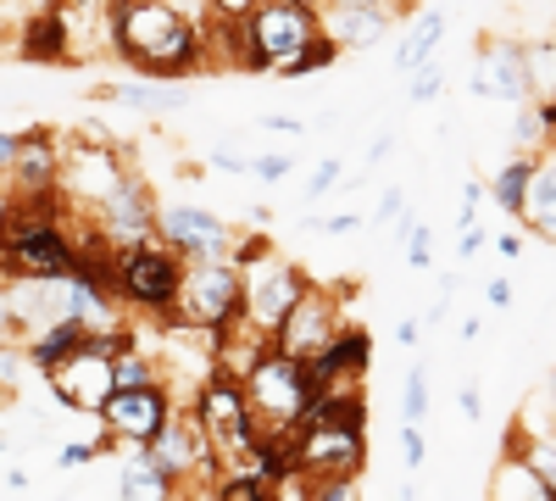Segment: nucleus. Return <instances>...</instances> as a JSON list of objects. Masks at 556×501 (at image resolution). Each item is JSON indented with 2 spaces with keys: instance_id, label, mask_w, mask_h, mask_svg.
<instances>
[{
  "instance_id": "nucleus-1",
  "label": "nucleus",
  "mask_w": 556,
  "mask_h": 501,
  "mask_svg": "<svg viewBox=\"0 0 556 501\" xmlns=\"http://www.w3.org/2000/svg\"><path fill=\"white\" fill-rule=\"evenodd\" d=\"M106 17H112L123 57L139 73L173 78V73H190L201 62V34L173 0H117V12H106Z\"/></svg>"
},
{
  "instance_id": "nucleus-2",
  "label": "nucleus",
  "mask_w": 556,
  "mask_h": 501,
  "mask_svg": "<svg viewBox=\"0 0 556 501\" xmlns=\"http://www.w3.org/2000/svg\"><path fill=\"white\" fill-rule=\"evenodd\" d=\"M240 39H245V67H262V73H290V62L306 51V45L323 34L317 28V12L306 0H256V7L240 17Z\"/></svg>"
},
{
  "instance_id": "nucleus-3",
  "label": "nucleus",
  "mask_w": 556,
  "mask_h": 501,
  "mask_svg": "<svg viewBox=\"0 0 556 501\" xmlns=\"http://www.w3.org/2000/svg\"><path fill=\"white\" fill-rule=\"evenodd\" d=\"M240 390H245V401H251L256 424H267V435L295 429V424L306 418V406H312V374H306V362L285 356L278 346H267V351L251 362L245 379H240Z\"/></svg>"
},
{
  "instance_id": "nucleus-4",
  "label": "nucleus",
  "mask_w": 556,
  "mask_h": 501,
  "mask_svg": "<svg viewBox=\"0 0 556 501\" xmlns=\"http://www.w3.org/2000/svg\"><path fill=\"white\" fill-rule=\"evenodd\" d=\"M190 413H195V424L206 429V446H212V458H217L223 474L251 463V451H256V413H251L240 379H228V374L206 379Z\"/></svg>"
},
{
  "instance_id": "nucleus-5",
  "label": "nucleus",
  "mask_w": 556,
  "mask_h": 501,
  "mask_svg": "<svg viewBox=\"0 0 556 501\" xmlns=\"http://www.w3.org/2000/svg\"><path fill=\"white\" fill-rule=\"evenodd\" d=\"M295 468L312 485H329L334 496H351V479L362 468V424H334V418H301L295 424Z\"/></svg>"
},
{
  "instance_id": "nucleus-6",
  "label": "nucleus",
  "mask_w": 556,
  "mask_h": 501,
  "mask_svg": "<svg viewBox=\"0 0 556 501\" xmlns=\"http://www.w3.org/2000/svg\"><path fill=\"white\" fill-rule=\"evenodd\" d=\"M117 346H123V335H84L78 351H67L62 362L45 368V379H51V390L67 413H101V401L117 390V379H112Z\"/></svg>"
},
{
  "instance_id": "nucleus-7",
  "label": "nucleus",
  "mask_w": 556,
  "mask_h": 501,
  "mask_svg": "<svg viewBox=\"0 0 556 501\" xmlns=\"http://www.w3.org/2000/svg\"><path fill=\"white\" fill-rule=\"evenodd\" d=\"M178 317L190 329H223L228 317L240 312V262H223V256H195V267H184L178 296H173Z\"/></svg>"
},
{
  "instance_id": "nucleus-8",
  "label": "nucleus",
  "mask_w": 556,
  "mask_h": 501,
  "mask_svg": "<svg viewBox=\"0 0 556 501\" xmlns=\"http://www.w3.org/2000/svg\"><path fill=\"white\" fill-rule=\"evenodd\" d=\"M112 273H117V290L134 306H173L178 279H184V262H178L173 246H156V235H151V240H139V246H123L117 262H112Z\"/></svg>"
},
{
  "instance_id": "nucleus-9",
  "label": "nucleus",
  "mask_w": 556,
  "mask_h": 501,
  "mask_svg": "<svg viewBox=\"0 0 556 501\" xmlns=\"http://www.w3.org/2000/svg\"><path fill=\"white\" fill-rule=\"evenodd\" d=\"M96 217H101V246H139L156 235V206H151V190L139 178H117V185L96 201Z\"/></svg>"
},
{
  "instance_id": "nucleus-10",
  "label": "nucleus",
  "mask_w": 556,
  "mask_h": 501,
  "mask_svg": "<svg viewBox=\"0 0 556 501\" xmlns=\"http://www.w3.org/2000/svg\"><path fill=\"white\" fill-rule=\"evenodd\" d=\"M96 418L106 424V435H117V440H128V446H146V440L173 418V401H167L162 385H128V390H112V396L101 401Z\"/></svg>"
},
{
  "instance_id": "nucleus-11",
  "label": "nucleus",
  "mask_w": 556,
  "mask_h": 501,
  "mask_svg": "<svg viewBox=\"0 0 556 501\" xmlns=\"http://www.w3.org/2000/svg\"><path fill=\"white\" fill-rule=\"evenodd\" d=\"M146 458L167 474V485H184L212 468V446H206V429L195 424V413H178L146 440Z\"/></svg>"
},
{
  "instance_id": "nucleus-12",
  "label": "nucleus",
  "mask_w": 556,
  "mask_h": 501,
  "mask_svg": "<svg viewBox=\"0 0 556 501\" xmlns=\"http://www.w3.org/2000/svg\"><path fill=\"white\" fill-rule=\"evenodd\" d=\"M0 290H7L12 329H23V335H39L56 317H67V273H12Z\"/></svg>"
},
{
  "instance_id": "nucleus-13",
  "label": "nucleus",
  "mask_w": 556,
  "mask_h": 501,
  "mask_svg": "<svg viewBox=\"0 0 556 501\" xmlns=\"http://www.w3.org/2000/svg\"><path fill=\"white\" fill-rule=\"evenodd\" d=\"M334 329H340V306L323 296V290H301V301L285 312V324L273 329V346L285 351V356H295V362H312L323 346L334 340Z\"/></svg>"
},
{
  "instance_id": "nucleus-14",
  "label": "nucleus",
  "mask_w": 556,
  "mask_h": 501,
  "mask_svg": "<svg viewBox=\"0 0 556 501\" xmlns=\"http://www.w3.org/2000/svg\"><path fill=\"white\" fill-rule=\"evenodd\" d=\"M473 96L501 101V107H523L529 101V62H523V45L513 39H490L479 62H473Z\"/></svg>"
},
{
  "instance_id": "nucleus-15",
  "label": "nucleus",
  "mask_w": 556,
  "mask_h": 501,
  "mask_svg": "<svg viewBox=\"0 0 556 501\" xmlns=\"http://www.w3.org/2000/svg\"><path fill=\"white\" fill-rule=\"evenodd\" d=\"M162 240L173 251H190V256H228L223 217H212L201 206H167L162 212Z\"/></svg>"
},
{
  "instance_id": "nucleus-16",
  "label": "nucleus",
  "mask_w": 556,
  "mask_h": 501,
  "mask_svg": "<svg viewBox=\"0 0 556 501\" xmlns=\"http://www.w3.org/2000/svg\"><path fill=\"white\" fill-rule=\"evenodd\" d=\"M56 162H62V151L51 146V134H23L17 162H12V173H17V190L12 196L45 201V196H51V185H56Z\"/></svg>"
},
{
  "instance_id": "nucleus-17",
  "label": "nucleus",
  "mask_w": 556,
  "mask_h": 501,
  "mask_svg": "<svg viewBox=\"0 0 556 501\" xmlns=\"http://www.w3.org/2000/svg\"><path fill=\"white\" fill-rule=\"evenodd\" d=\"M390 23H395V12H390V7H334L317 28L329 34V39L340 45V51H362V45L384 39V34H390Z\"/></svg>"
},
{
  "instance_id": "nucleus-18",
  "label": "nucleus",
  "mask_w": 556,
  "mask_h": 501,
  "mask_svg": "<svg viewBox=\"0 0 556 501\" xmlns=\"http://www.w3.org/2000/svg\"><path fill=\"white\" fill-rule=\"evenodd\" d=\"M534 235L556 240V162H534L529 173V196H523V212H518Z\"/></svg>"
},
{
  "instance_id": "nucleus-19",
  "label": "nucleus",
  "mask_w": 556,
  "mask_h": 501,
  "mask_svg": "<svg viewBox=\"0 0 556 501\" xmlns=\"http://www.w3.org/2000/svg\"><path fill=\"white\" fill-rule=\"evenodd\" d=\"M17 45H23L28 62H62V57H67V12H39V17H28L23 34H17Z\"/></svg>"
},
{
  "instance_id": "nucleus-20",
  "label": "nucleus",
  "mask_w": 556,
  "mask_h": 501,
  "mask_svg": "<svg viewBox=\"0 0 556 501\" xmlns=\"http://www.w3.org/2000/svg\"><path fill=\"white\" fill-rule=\"evenodd\" d=\"M440 34H445V17H440V12L412 17V28H406V39H401V51H395V67H401V73H412V67L434 62V51H440Z\"/></svg>"
},
{
  "instance_id": "nucleus-21",
  "label": "nucleus",
  "mask_w": 556,
  "mask_h": 501,
  "mask_svg": "<svg viewBox=\"0 0 556 501\" xmlns=\"http://www.w3.org/2000/svg\"><path fill=\"white\" fill-rule=\"evenodd\" d=\"M84 346V329L73 324V317H56L51 329H39L34 340H28V362L34 368H51V362H62L67 351H78Z\"/></svg>"
},
{
  "instance_id": "nucleus-22",
  "label": "nucleus",
  "mask_w": 556,
  "mask_h": 501,
  "mask_svg": "<svg viewBox=\"0 0 556 501\" xmlns=\"http://www.w3.org/2000/svg\"><path fill=\"white\" fill-rule=\"evenodd\" d=\"M173 485H167V474L146 458V446L128 458V468H123V496H134V501H156V496H167Z\"/></svg>"
},
{
  "instance_id": "nucleus-23",
  "label": "nucleus",
  "mask_w": 556,
  "mask_h": 501,
  "mask_svg": "<svg viewBox=\"0 0 556 501\" xmlns=\"http://www.w3.org/2000/svg\"><path fill=\"white\" fill-rule=\"evenodd\" d=\"M513 490H523V496H534V501H545V496H551L545 474L523 458V451H518L513 463H501V474H495V496H513Z\"/></svg>"
},
{
  "instance_id": "nucleus-24",
  "label": "nucleus",
  "mask_w": 556,
  "mask_h": 501,
  "mask_svg": "<svg viewBox=\"0 0 556 501\" xmlns=\"http://www.w3.org/2000/svg\"><path fill=\"white\" fill-rule=\"evenodd\" d=\"M529 173H534V162L529 156H513L501 173H495V185H490V196L506 206V212H523V196H529Z\"/></svg>"
},
{
  "instance_id": "nucleus-25",
  "label": "nucleus",
  "mask_w": 556,
  "mask_h": 501,
  "mask_svg": "<svg viewBox=\"0 0 556 501\" xmlns=\"http://www.w3.org/2000/svg\"><path fill=\"white\" fill-rule=\"evenodd\" d=\"M112 379H117V390H128V385H156V356L117 346V351H112Z\"/></svg>"
},
{
  "instance_id": "nucleus-26",
  "label": "nucleus",
  "mask_w": 556,
  "mask_h": 501,
  "mask_svg": "<svg viewBox=\"0 0 556 501\" xmlns=\"http://www.w3.org/2000/svg\"><path fill=\"white\" fill-rule=\"evenodd\" d=\"M523 62H529V96H556V39L523 51Z\"/></svg>"
},
{
  "instance_id": "nucleus-27",
  "label": "nucleus",
  "mask_w": 556,
  "mask_h": 501,
  "mask_svg": "<svg viewBox=\"0 0 556 501\" xmlns=\"http://www.w3.org/2000/svg\"><path fill=\"white\" fill-rule=\"evenodd\" d=\"M112 101H123V107H146V112H173V107H184L178 96H156L151 84H117V89H112Z\"/></svg>"
},
{
  "instance_id": "nucleus-28",
  "label": "nucleus",
  "mask_w": 556,
  "mask_h": 501,
  "mask_svg": "<svg viewBox=\"0 0 556 501\" xmlns=\"http://www.w3.org/2000/svg\"><path fill=\"white\" fill-rule=\"evenodd\" d=\"M429 413V379H424V368H412L406 374V406H401V424H417Z\"/></svg>"
},
{
  "instance_id": "nucleus-29",
  "label": "nucleus",
  "mask_w": 556,
  "mask_h": 501,
  "mask_svg": "<svg viewBox=\"0 0 556 501\" xmlns=\"http://www.w3.org/2000/svg\"><path fill=\"white\" fill-rule=\"evenodd\" d=\"M440 89H445V73H440L434 62H424V67H412V89H406V96H412L417 107H424V101H434Z\"/></svg>"
},
{
  "instance_id": "nucleus-30",
  "label": "nucleus",
  "mask_w": 556,
  "mask_h": 501,
  "mask_svg": "<svg viewBox=\"0 0 556 501\" xmlns=\"http://www.w3.org/2000/svg\"><path fill=\"white\" fill-rule=\"evenodd\" d=\"M401 235H406V262L412 267H429V229H424V223L401 217Z\"/></svg>"
},
{
  "instance_id": "nucleus-31",
  "label": "nucleus",
  "mask_w": 556,
  "mask_h": 501,
  "mask_svg": "<svg viewBox=\"0 0 556 501\" xmlns=\"http://www.w3.org/2000/svg\"><path fill=\"white\" fill-rule=\"evenodd\" d=\"M340 178H345V167L329 156V162H317V173H312V185H306V201H323V196H329L334 185H340Z\"/></svg>"
},
{
  "instance_id": "nucleus-32",
  "label": "nucleus",
  "mask_w": 556,
  "mask_h": 501,
  "mask_svg": "<svg viewBox=\"0 0 556 501\" xmlns=\"http://www.w3.org/2000/svg\"><path fill=\"white\" fill-rule=\"evenodd\" d=\"M545 128H551V112H545V107H529V112L518 117V140H523V146H540Z\"/></svg>"
},
{
  "instance_id": "nucleus-33",
  "label": "nucleus",
  "mask_w": 556,
  "mask_h": 501,
  "mask_svg": "<svg viewBox=\"0 0 556 501\" xmlns=\"http://www.w3.org/2000/svg\"><path fill=\"white\" fill-rule=\"evenodd\" d=\"M424 435H417V424H401V458H406V468L417 474V468H424Z\"/></svg>"
},
{
  "instance_id": "nucleus-34",
  "label": "nucleus",
  "mask_w": 556,
  "mask_h": 501,
  "mask_svg": "<svg viewBox=\"0 0 556 501\" xmlns=\"http://www.w3.org/2000/svg\"><path fill=\"white\" fill-rule=\"evenodd\" d=\"M89 458H96V446H89V440H67V446L56 451V468H84Z\"/></svg>"
},
{
  "instance_id": "nucleus-35",
  "label": "nucleus",
  "mask_w": 556,
  "mask_h": 501,
  "mask_svg": "<svg viewBox=\"0 0 556 501\" xmlns=\"http://www.w3.org/2000/svg\"><path fill=\"white\" fill-rule=\"evenodd\" d=\"M456 406H462V418H468V424H479V413H484V396H479V385H462Z\"/></svg>"
},
{
  "instance_id": "nucleus-36",
  "label": "nucleus",
  "mask_w": 556,
  "mask_h": 501,
  "mask_svg": "<svg viewBox=\"0 0 556 501\" xmlns=\"http://www.w3.org/2000/svg\"><path fill=\"white\" fill-rule=\"evenodd\" d=\"M479 201H484V185H462V223H479Z\"/></svg>"
},
{
  "instance_id": "nucleus-37",
  "label": "nucleus",
  "mask_w": 556,
  "mask_h": 501,
  "mask_svg": "<svg viewBox=\"0 0 556 501\" xmlns=\"http://www.w3.org/2000/svg\"><path fill=\"white\" fill-rule=\"evenodd\" d=\"M306 229H317V235H351V229H356V212H340V217H323V223H306Z\"/></svg>"
},
{
  "instance_id": "nucleus-38",
  "label": "nucleus",
  "mask_w": 556,
  "mask_h": 501,
  "mask_svg": "<svg viewBox=\"0 0 556 501\" xmlns=\"http://www.w3.org/2000/svg\"><path fill=\"white\" fill-rule=\"evenodd\" d=\"M17 146H23V134H7V128H0V178L12 173V162H17Z\"/></svg>"
},
{
  "instance_id": "nucleus-39",
  "label": "nucleus",
  "mask_w": 556,
  "mask_h": 501,
  "mask_svg": "<svg viewBox=\"0 0 556 501\" xmlns=\"http://www.w3.org/2000/svg\"><path fill=\"white\" fill-rule=\"evenodd\" d=\"M251 173L256 178H285L290 173V156H262V162H251Z\"/></svg>"
},
{
  "instance_id": "nucleus-40",
  "label": "nucleus",
  "mask_w": 556,
  "mask_h": 501,
  "mask_svg": "<svg viewBox=\"0 0 556 501\" xmlns=\"http://www.w3.org/2000/svg\"><path fill=\"white\" fill-rule=\"evenodd\" d=\"M206 7H217L223 17H235V23H240V17H245V12L256 7V0H206Z\"/></svg>"
},
{
  "instance_id": "nucleus-41",
  "label": "nucleus",
  "mask_w": 556,
  "mask_h": 501,
  "mask_svg": "<svg viewBox=\"0 0 556 501\" xmlns=\"http://www.w3.org/2000/svg\"><path fill=\"white\" fill-rule=\"evenodd\" d=\"M262 128H273V134H290V140H295V134H306V123H295V117H262Z\"/></svg>"
},
{
  "instance_id": "nucleus-42",
  "label": "nucleus",
  "mask_w": 556,
  "mask_h": 501,
  "mask_svg": "<svg viewBox=\"0 0 556 501\" xmlns=\"http://www.w3.org/2000/svg\"><path fill=\"white\" fill-rule=\"evenodd\" d=\"M390 217H401V190H384V201H379V223H390Z\"/></svg>"
},
{
  "instance_id": "nucleus-43",
  "label": "nucleus",
  "mask_w": 556,
  "mask_h": 501,
  "mask_svg": "<svg viewBox=\"0 0 556 501\" xmlns=\"http://www.w3.org/2000/svg\"><path fill=\"white\" fill-rule=\"evenodd\" d=\"M484 296H490V306H506V301H513V285H506V279H490Z\"/></svg>"
},
{
  "instance_id": "nucleus-44",
  "label": "nucleus",
  "mask_w": 556,
  "mask_h": 501,
  "mask_svg": "<svg viewBox=\"0 0 556 501\" xmlns=\"http://www.w3.org/2000/svg\"><path fill=\"white\" fill-rule=\"evenodd\" d=\"M390 151H395V140H390V134H379V140H374V146H367V162H384Z\"/></svg>"
},
{
  "instance_id": "nucleus-45",
  "label": "nucleus",
  "mask_w": 556,
  "mask_h": 501,
  "mask_svg": "<svg viewBox=\"0 0 556 501\" xmlns=\"http://www.w3.org/2000/svg\"><path fill=\"white\" fill-rule=\"evenodd\" d=\"M495 246H501V256H513V262L523 256V235H501Z\"/></svg>"
},
{
  "instance_id": "nucleus-46",
  "label": "nucleus",
  "mask_w": 556,
  "mask_h": 501,
  "mask_svg": "<svg viewBox=\"0 0 556 501\" xmlns=\"http://www.w3.org/2000/svg\"><path fill=\"white\" fill-rule=\"evenodd\" d=\"M12 329V312H7V290H0V335Z\"/></svg>"
},
{
  "instance_id": "nucleus-47",
  "label": "nucleus",
  "mask_w": 556,
  "mask_h": 501,
  "mask_svg": "<svg viewBox=\"0 0 556 501\" xmlns=\"http://www.w3.org/2000/svg\"><path fill=\"white\" fill-rule=\"evenodd\" d=\"M334 7H390V0H334Z\"/></svg>"
},
{
  "instance_id": "nucleus-48",
  "label": "nucleus",
  "mask_w": 556,
  "mask_h": 501,
  "mask_svg": "<svg viewBox=\"0 0 556 501\" xmlns=\"http://www.w3.org/2000/svg\"><path fill=\"white\" fill-rule=\"evenodd\" d=\"M551 401H556V374H551Z\"/></svg>"
}]
</instances>
